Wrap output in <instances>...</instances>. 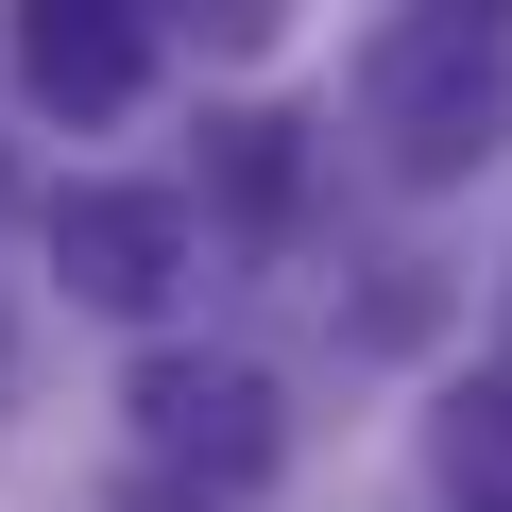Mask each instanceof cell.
Returning a JSON list of instances; mask_svg holds the SVG:
<instances>
[{
  "instance_id": "277c9868",
  "label": "cell",
  "mask_w": 512,
  "mask_h": 512,
  "mask_svg": "<svg viewBox=\"0 0 512 512\" xmlns=\"http://www.w3.org/2000/svg\"><path fill=\"white\" fill-rule=\"evenodd\" d=\"M0 69L35 120H120L154 86V0H0Z\"/></svg>"
},
{
  "instance_id": "5b68a950",
  "label": "cell",
  "mask_w": 512,
  "mask_h": 512,
  "mask_svg": "<svg viewBox=\"0 0 512 512\" xmlns=\"http://www.w3.org/2000/svg\"><path fill=\"white\" fill-rule=\"evenodd\" d=\"M427 461L461 512H512V376H444L427 393Z\"/></svg>"
},
{
  "instance_id": "6da1fadb",
  "label": "cell",
  "mask_w": 512,
  "mask_h": 512,
  "mask_svg": "<svg viewBox=\"0 0 512 512\" xmlns=\"http://www.w3.org/2000/svg\"><path fill=\"white\" fill-rule=\"evenodd\" d=\"M359 137L393 188H461L495 137H512V18H478V0H427V18H393L359 52Z\"/></svg>"
},
{
  "instance_id": "ba28073f",
  "label": "cell",
  "mask_w": 512,
  "mask_h": 512,
  "mask_svg": "<svg viewBox=\"0 0 512 512\" xmlns=\"http://www.w3.org/2000/svg\"><path fill=\"white\" fill-rule=\"evenodd\" d=\"M478 18H512V0H478Z\"/></svg>"
},
{
  "instance_id": "8992f818",
  "label": "cell",
  "mask_w": 512,
  "mask_h": 512,
  "mask_svg": "<svg viewBox=\"0 0 512 512\" xmlns=\"http://www.w3.org/2000/svg\"><path fill=\"white\" fill-rule=\"evenodd\" d=\"M205 188H222L239 222H274V205H291V120H274V103H222V120H205Z\"/></svg>"
},
{
  "instance_id": "3957f363",
  "label": "cell",
  "mask_w": 512,
  "mask_h": 512,
  "mask_svg": "<svg viewBox=\"0 0 512 512\" xmlns=\"http://www.w3.org/2000/svg\"><path fill=\"white\" fill-rule=\"evenodd\" d=\"M137 444L171 461V478H205V495H256V478H274V376H256V359H137Z\"/></svg>"
},
{
  "instance_id": "7a4b0ae2",
  "label": "cell",
  "mask_w": 512,
  "mask_h": 512,
  "mask_svg": "<svg viewBox=\"0 0 512 512\" xmlns=\"http://www.w3.org/2000/svg\"><path fill=\"white\" fill-rule=\"evenodd\" d=\"M52 274H69V308L154 325V308L188 291V205H171V188H120V171L52 188Z\"/></svg>"
},
{
  "instance_id": "52a82bcc",
  "label": "cell",
  "mask_w": 512,
  "mask_h": 512,
  "mask_svg": "<svg viewBox=\"0 0 512 512\" xmlns=\"http://www.w3.org/2000/svg\"><path fill=\"white\" fill-rule=\"evenodd\" d=\"M154 18H188L205 52H274V35H291V0H154Z\"/></svg>"
}]
</instances>
